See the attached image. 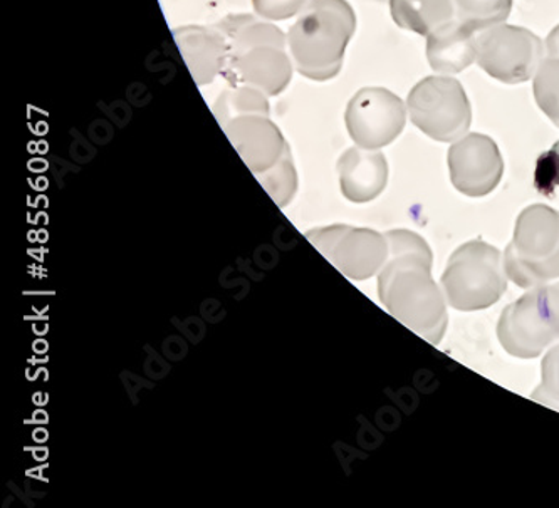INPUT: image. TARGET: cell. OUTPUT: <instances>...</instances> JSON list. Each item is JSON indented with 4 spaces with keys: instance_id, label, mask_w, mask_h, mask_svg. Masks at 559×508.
Listing matches in <instances>:
<instances>
[{
    "instance_id": "cell-1",
    "label": "cell",
    "mask_w": 559,
    "mask_h": 508,
    "mask_svg": "<svg viewBox=\"0 0 559 508\" xmlns=\"http://www.w3.org/2000/svg\"><path fill=\"white\" fill-rule=\"evenodd\" d=\"M390 257L378 273V295L393 317L437 346L445 335V301L432 279V251L412 230H390Z\"/></svg>"
},
{
    "instance_id": "cell-6",
    "label": "cell",
    "mask_w": 559,
    "mask_h": 508,
    "mask_svg": "<svg viewBox=\"0 0 559 508\" xmlns=\"http://www.w3.org/2000/svg\"><path fill=\"white\" fill-rule=\"evenodd\" d=\"M498 338L511 356L538 358L559 341V282L533 291L502 311Z\"/></svg>"
},
{
    "instance_id": "cell-20",
    "label": "cell",
    "mask_w": 559,
    "mask_h": 508,
    "mask_svg": "<svg viewBox=\"0 0 559 508\" xmlns=\"http://www.w3.org/2000/svg\"><path fill=\"white\" fill-rule=\"evenodd\" d=\"M534 98L543 113L559 128V58L542 62L534 76Z\"/></svg>"
},
{
    "instance_id": "cell-13",
    "label": "cell",
    "mask_w": 559,
    "mask_h": 508,
    "mask_svg": "<svg viewBox=\"0 0 559 508\" xmlns=\"http://www.w3.org/2000/svg\"><path fill=\"white\" fill-rule=\"evenodd\" d=\"M175 44L199 86L214 83L226 70L229 40L215 27L186 26L174 31Z\"/></svg>"
},
{
    "instance_id": "cell-22",
    "label": "cell",
    "mask_w": 559,
    "mask_h": 508,
    "mask_svg": "<svg viewBox=\"0 0 559 508\" xmlns=\"http://www.w3.org/2000/svg\"><path fill=\"white\" fill-rule=\"evenodd\" d=\"M534 177L536 189L543 195H551L552 190L559 186V142L539 157Z\"/></svg>"
},
{
    "instance_id": "cell-15",
    "label": "cell",
    "mask_w": 559,
    "mask_h": 508,
    "mask_svg": "<svg viewBox=\"0 0 559 508\" xmlns=\"http://www.w3.org/2000/svg\"><path fill=\"white\" fill-rule=\"evenodd\" d=\"M427 58L437 73H461L477 61V33L452 19L429 34Z\"/></svg>"
},
{
    "instance_id": "cell-10",
    "label": "cell",
    "mask_w": 559,
    "mask_h": 508,
    "mask_svg": "<svg viewBox=\"0 0 559 508\" xmlns=\"http://www.w3.org/2000/svg\"><path fill=\"white\" fill-rule=\"evenodd\" d=\"M345 123L356 146L380 149L395 142L404 131L407 109L389 89L364 87L346 106Z\"/></svg>"
},
{
    "instance_id": "cell-11",
    "label": "cell",
    "mask_w": 559,
    "mask_h": 508,
    "mask_svg": "<svg viewBox=\"0 0 559 508\" xmlns=\"http://www.w3.org/2000/svg\"><path fill=\"white\" fill-rule=\"evenodd\" d=\"M452 185L467 196L489 195L501 182L504 161L489 136L471 133L449 149Z\"/></svg>"
},
{
    "instance_id": "cell-16",
    "label": "cell",
    "mask_w": 559,
    "mask_h": 508,
    "mask_svg": "<svg viewBox=\"0 0 559 508\" xmlns=\"http://www.w3.org/2000/svg\"><path fill=\"white\" fill-rule=\"evenodd\" d=\"M390 11L396 26L429 36L454 19L455 4L454 0H390Z\"/></svg>"
},
{
    "instance_id": "cell-7",
    "label": "cell",
    "mask_w": 559,
    "mask_h": 508,
    "mask_svg": "<svg viewBox=\"0 0 559 508\" xmlns=\"http://www.w3.org/2000/svg\"><path fill=\"white\" fill-rule=\"evenodd\" d=\"M407 106L412 123L437 142H455L473 121L471 102L454 77H425L412 89Z\"/></svg>"
},
{
    "instance_id": "cell-4",
    "label": "cell",
    "mask_w": 559,
    "mask_h": 508,
    "mask_svg": "<svg viewBox=\"0 0 559 508\" xmlns=\"http://www.w3.org/2000/svg\"><path fill=\"white\" fill-rule=\"evenodd\" d=\"M509 279L523 289L559 277V211L531 205L518 217L511 244L506 249Z\"/></svg>"
},
{
    "instance_id": "cell-24",
    "label": "cell",
    "mask_w": 559,
    "mask_h": 508,
    "mask_svg": "<svg viewBox=\"0 0 559 508\" xmlns=\"http://www.w3.org/2000/svg\"><path fill=\"white\" fill-rule=\"evenodd\" d=\"M546 48H548L549 56L559 58V26H556L549 34L548 39H546Z\"/></svg>"
},
{
    "instance_id": "cell-3",
    "label": "cell",
    "mask_w": 559,
    "mask_h": 508,
    "mask_svg": "<svg viewBox=\"0 0 559 508\" xmlns=\"http://www.w3.org/2000/svg\"><path fill=\"white\" fill-rule=\"evenodd\" d=\"M355 31V11L346 0H308L287 33L298 73L320 83L338 76Z\"/></svg>"
},
{
    "instance_id": "cell-14",
    "label": "cell",
    "mask_w": 559,
    "mask_h": 508,
    "mask_svg": "<svg viewBox=\"0 0 559 508\" xmlns=\"http://www.w3.org/2000/svg\"><path fill=\"white\" fill-rule=\"evenodd\" d=\"M340 186L346 201L368 204L382 195L389 182V164L378 149H346L338 160Z\"/></svg>"
},
{
    "instance_id": "cell-19",
    "label": "cell",
    "mask_w": 559,
    "mask_h": 508,
    "mask_svg": "<svg viewBox=\"0 0 559 508\" xmlns=\"http://www.w3.org/2000/svg\"><path fill=\"white\" fill-rule=\"evenodd\" d=\"M255 177L280 208L287 207L298 192V171L293 164L289 148L284 152L283 157L274 167L264 173L255 174Z\"/></svg>"
},
{
    "instance_id": "cell-12",
    "label": "cell",
    "mask_w": 559,
    "mask_h": 508,
    "mask_svg": "<svg viewBox=\"0 0 559 508\" xmlns=\"http://www.w3.org/2000/svg\"><path fill=\"white\" fill-rule=\"evenodd\" d=\"M222 130L254 174L270 170L289 148L270 114H243L224 124Z\"/></svg>"
},
{
    "instance_id": "cell-9",
    "label": "cell",
    "mask_w": 559,
    "mask_h": 508,
    "mask_svg": "<svg viewBox=\"0 0 559 508\" xmlns=\"http://www.w3.org/2000/svg\"><path fill=\"white\" fill-rule=\"evenodd\" d=\"M543 56V40L524 27L499 24L477 34V62L501 83H526L545 61Z\"/></svg>"
},
{
    "instance_id": "cell-17",
    "label": "cell",
    "mask_w": 559,
    "mask_h": 508,
    "mask_svg": "<svg viewBox=\"0 0 559 508\" xmlns=\"http://www.w3.org/2000/svg\"><path fill=\"white\" fill-rule=\"evenodd\" d=\"M243 114H270L267 95L248 84L227 87L214 105V117L217 118L218 124L224 126L234 118Z\"/></svg>"
},
{
    "instance_id": "cell-8",
    "label": "cell",
    "mask_w": 559,
    "mask_h": 508,
    "mask_svg": "<svg viewBox=\"0 0 559 508\" xmlns=\"http://www.w3.org/2000/svg\"><path fill=\"white\" fill-rule=\"evenodd\" d=\"M306 239L352 280L377 276L390 257L389 240L377 230L334 223L308 230Z\"/></svg>"
},
{
    "instance_id": "cell-21",
    "label": "cell",
    "mask_w": 559,
    "mask_h": 508,
    "mask_svg": "<svg viewBox=\"0 0 559 508\" xmlns=\"http://www.w3.org/2000/svg\"><path fill=\"white\" fill-rule=\"evenodd\" d=\"M534 401L559 411V344L546 354L542 364V385L531 395Z\"/></svg>"
},
{
    "instance_id": "cell-5",
    "label": "cell",
    "mask_w": 559,
    "mask_h": 508,
    "mask_svg": "<svg viewBox=\"0 0 559 508\" xmlns=\"http://www.w3.org/2000/svg\"><path fill=\"white\" fill-rule=\"evenodd\" d=\"M506 274L498 249L483 240L467 242L447 262L442 276L447 302L464 313L490 307L508 289Z\"/></svg>"
},
{
    "instance_id": "cell-18",
    "label": "cell",
    "mask_w": 559,
    "mask_h": 508,
    "mask_svg": "<svg viewBox=\"0 0 559 508\" xmlns=\"http://www.w3.org/2000/svg\"><path fill=\"white\" fill-rule=\"evenodd\" d=\"M454 4L459 21L477 34L504 24L512 9V0H454Z\"/></svg>"
},
{
    "instance_id": "cell-2",
    "label": "cell",
    "mask_w": 559,
    "mask_h": 508,
    "mask_svg": "<svg viewBox=\"0 0 559 508\" xmlns=\"http://www.w3.org/2000/svg\"><path fill=\"white\" fill-rule=\"evenodd\" d=\"M229 40L226 70L236 84L258 87L277 96L289 86L293 61L287 52V34L254 15H229L218 22Z\"/></svg>"
},
{
    "instance_id": "cell-23",
    "label": "cell",
    "mask_w": 559,
    "mask_h": 508,
    "mask_svg": "<svg viewBox=\"0 0 559 508\" xmlns=\"http://www.w3.org/2000/svg\"><path fill=\"white\" fill-rule=\"evenodd\" d=\"M308 4V0H252L258 17L265 21H286L295 17Z\"/></svg>"
}]
</instances>
